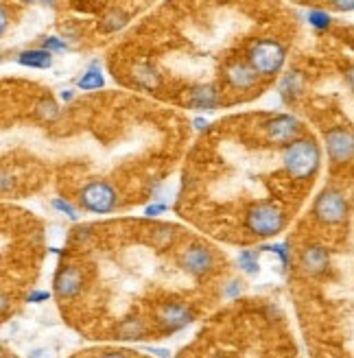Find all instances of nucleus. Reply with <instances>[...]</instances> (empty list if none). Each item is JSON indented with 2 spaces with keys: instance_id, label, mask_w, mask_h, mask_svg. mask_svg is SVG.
Masks as SVG:
<instances>
[{
  "instance_id": "nucleus-2",
  "label": "nucleus",
  "mask_w": 354,
  "mask_h": 358,
  "mask_svg": "<svg viewBox=\"0 0 354 358\" xmlns=\"http://www.w3.org/2000/svg\"><path fill=\"white\" fill-rule=\"evenodd\" d=\"M285 62H287V48L274 38L254 40L250 48H247V64L256 70L258 77L278 75Z\"/></svg>"
},
{
  "instance_id": "nucleus-29",
  "label": "nucleus",
  "mask_w": 354,
  "mask_h": 358,
  "mask_svg": "<svg viewBox=\"0 0 354 358\" xmlns=\"http://www.w3.org/2000/svg\"><path fill=\"white\" fill-rule=\"evenodd\" d=\"M50 299V293L48 291H42V289H35L27 295V301L29 303H42V301H48Z\"/></svg>"
},
{
  "instance_id": "nucleus-8",
  "label": "nucleus",
  "mask_w": 354,
  "mask_h": 358,
  "mask_svg": "<svg viewBox=\"0 0 354 358\" xmlns=\"http://www.w3.org/2000/svg\"><path fill=\"white\" fill-rule=\"evenodd\" d=\"M194 321V313L184 301H167L155 310V324L164 334L180 332Z\"/></svg>"
},
{
  "instance_id": "nucleus-16",
  "label": "nucleus",
  "mask_w": 354,
  "mask_h": 358,
  "mask_svg": "<svg viewBox=\"0 0 354 358\" xmlns=\"http://www.w3.org/2000/svg\"><path fill=\"white\" fill-rule=\"evenodd\" d=\"M15 59H17V64H22L27 68L48 70L52 66V52L46 48H29V50H22Z\"/></svg>"
},
{
  "instance_id": "nucleus-13",
  "label": "nucleus",
  "mask_w": 354,
  "mask_h": 358,
  "mask_svg": "<svg viewBox=\"0 0 354 358\" xmlns=\"http://www.w3.org/2000/svg\"><path fill=\"white\" fill-rule=\"evenodd\" d=\"M147 332H149L147 321L136 315L120 319L116 324V338H120V341H140V338L147 336Z\"/></svg>"
},
{
  "instance_id": "nucleus-10",
  "label": "nucleus",
  "mask_w": 354,
  "mask_h": 358,
  "mask_svg": "<svg viewBox=\"0 0 354 358\" xmlns=\"http://www.w3.org/2000/svg\"><path fill=\"white\" fill-rule=\"evenodd\" d=\"M264 131H267V138L271 142H278V145H289L291 140L299 138L302 122H299L293 114H278L271 120L264 122Z\"/></svg>"
},
{
  "instance_id": "nucleus-19",
  "label": "nucleus",
  "mask_w": 354,
  "mask_h": 358,
  "mask_svg": "<svg viewBox=\"0 0 354 358\" xmlns=\"http://www.w3.org/2000/svg\"><path fill=\"white\" fill-rule=\"evenodd\" d=\"M127 22H129V15L125 11H122V9H110L108 13L103 15L101 27H103L105 33H114V31H120Z\"/></svg>"
},
{
  "instance_id": "nucleus-22",
  "label": "nucleus",
  "mask_w": 354,
  "mask_h": 358,
  "mask_svg": "<svg viewBox=\"0 0 354 358\" xmlns=\"http://www.w3.org/2000/svg\"><path fill=\"white\" fill-rule=\"evenodd\" d=\"M306 20L317 31H328L332 27V15L328 11H324V9H311L306 13Z\"/></svg>"
},
{
  "instance_id": "nucleus-24",
  "label": "nucleus",
  "mask_w": 354,
  "mask_h": 358,
  "mask_svg": "<svg viewBox=\"0 0 354 358\" xmlns=\"http://www.w3.org/2000/svg\"><path fill=\"white\" fill-rule=\"evenodd\" d=\"M50 206L55 208L57 212H62L64 217H68L70 221H79V212H77V208L70 203V201H66V199H59V196H55V199L50 201Z\"/></svg>"
},
{
  "instance_id": "nucleus-30",
  "label": "nucleus",
  "mask_w": 354,
  "mask_h": 358,
  "mask_svg": "<svg viewBox=\"0 0 354 358\" xmlns=\"http://www.w3.org/2000/svg\"><path fill=\"white\" fill-rule=\"evenodd\" d=\"M167 212V203H162V201H157V203H151V206H147L145 208V214L149 219H153V217H160V214H164Z\"/></svg>"
},
{
  "instance_id": "nucleus-31",
  "label": "nucleus",
  "mask_w": 354,
  "mask_h": 358,
  "mask_svg": "<svg viewBox=\"0 0 354 358\" xmlns=\"http://www.w3.org/2000/svg\"><path fill=\"white\" fill-rule=\"evenodd\" d=\"M7 27H9V9L7 5L0 7V33H7Z\"/></svg>"
},
{
  "instance_id": "nucleus-32",
  "label": "nucleus",
  "mask_w": 354,
  "mask_h": 358,
  "mask_svg": "<svg viewBox=\"0 0 354 358\" xmlns=\"http://www.w3.org/2000/svg\"><path fill=\"white\" fill-rule=\"evenodd\" d=\"M29 358H52V352L48 348H35L29 352Z\"/></svg>"
},
{
  "instance_id": "nucleus-25",
  "label": "nucleus",
  "mask_w": 354,
  "mask_h": 358,
  "mask_svg": "<svg viewBox=\"0 0 354 358\" xmlns=\"http://www.w3.org/2000/svg\"><path fill=\"white\" fill-rule=\"evenodd\" d=\"M153 241H155V245H160V247L169 245V243L173 241V229L167 227V225L155 227V229H153Z\"/></svg>"
},
{
  "instance_id": "nucleus-21",
  "label": "nucleus",
  "mask_w": 354,
  "mask_h": 358,
  "mask_svg": "<svg viewBox=\"0 0 354 358\" xmlns=\"http://www.w3.org/2000/svg\"><path fill=\"white\" fill-rule=\"evenodd\" d=\"M35 114H38V118L44 120V122H52V120H57L62 116V110H59L57 101L42 99L38 105H35Z\"/></svg>"
},
{
  "instance_id": "nucleus-36",
  "label": "nucleus",
  "mask_w": 354,
  "mask_h": 358,
  "mask_svg": "<svg viewBox=\"0 0 354 358\" xmlns=\"http://www.w3.org/2000/svg\"><path fill=\"white\" fill-rule=\"evenodd\" d=\"M101 358H132L127 352H105Z\"/></svg>"
},
{
  "instance_id": "nucleus-4",
  "label": "nucleus",
  "mask_w": 354,
  "mask_h": 358,
  "mask_svg": "<svg viewBox=\"0 0 354 358\" xmlns=\"http://www.w3.org/2000/svg\"><path fill=\"white\" fill-rule=\"evenodd\" d=\"M311 212H313V219L317 223L334 227V225L346 223L348 212H350V203H348L346 194L339 188L326 186L324 190H320V194L315 196Z\"/></svg>"
},
{
  "instance_id": "nucleus-34",
  "label": "nucleus",
  "mask_w": 354,
  "mask_h": 358,
  "mask_svg": "<svg viewBox=\"0 0 354 358\" xmlns=\"http://www.w3.org/2000/svg\"><path fill=\"white\" fill-rule=\"evenodd\" d=\"M59 99L64 101V103H70V101H73L75 99V90H62V94H59Z\"/></svg>"
},
{
  "instance_id": "nucleus-28",
  "label": "nucleus",
  "mask_w": 354,
  "mask_h": 358,
  "mask_svg": "<svg viewBox=\"0 0 354 358\" xmlns=\"http://www.w3.org/2000/svg\"><path fill=\"white\" fill-rule=\"evenodd\" d=\"M328 3L334 11H344V13L354 11V0H328Z\"/></svg>"
},
{
  "instance_id": "nucleus-39",
  "label": "nucleus",
  "mask_w": 354,
  "mask_h": 358,
  "mask_svg": "<svg viewBox=\"0 0 354 358\" xmlns=\"http://www.w3.org/2000/svg\"><path fill=\"white\" fill-rule=\"evenodd\" d=\"M192 124L201 131V129H206V127H208V120H206V118H194V120H192Z\"/></svg>"
},
{
  "instance_id": "nucleus-5",
  "label": "nucleus",
  "mask_w": 354,
  "mask_h": 358,
  "mask_svg": "<svg viewBox=\"0 0 354 358\" xmlns=\"http://www.w3.org/2000/svg\"><path fill=\"white\" fill-rule=\"evenodd\" d=\"M79 203L85 212L110 214L118 206V192L105 179H92L79 190Z\"/></svg>"
},
{
  "instance_id": "nucleus-41",
  "label": "nucleus",
  "mask_w": 354,
  "mask_h": 358,
  "mask_svg": "<svg viewBox=\"0 0 354 358\" xmlns=\"http://www.w3.org/2000/svg\"><path fill=\"white\" fill-rule=\"evenodd\" d=\"M20 3H24V5H31V3H35V0H20Z\"/></svg>"
},
{
  "instance_id": "nucleus-37",
  "label": "nucleus",
  "mask_w": 354,
  "mask_h": 358,
  "mask_svg": "<svg viewBox=\"0 0 354 358\" xmlns=\"http://www.w3.org/2000/svg\"><path fill=\"white\" fill-rule=\"evenodd\" d=\"M7 310H9V295L3 293V297H0V313L7 315Z\"/></svg>"
},
{
  "instance_id": "nucleus-38",
  "label": "nucleus",
  "mask_w": 354,
  "mask_h": 358,
  "mask_svg": "<svg viewBox=\"0 0 354 358\" xmlns=\"http://www.w3.org/2000/svg\"><path fill=\"white\" fill-rule=\"evenodd\" d=\"M346 81H348V85H350V90L354 92V64L348 68V73H346Z\"/></svg>"
},
{
  "instance_id": "nucleus-40",
  "label": "nucleus",
  "mask_w": 354,
  "mask_h": 358,
  "mask_svg": "<svg viewBox=\"0 0 354 358\" xmlns=\"http://www.w3.org/2000/svg\"><path fill=\"white\" fill-rule=\"evenodd\" d=\"M42 3H44V5H48V7H52V5L57 3V0H42Z\"/></svg>"
},
{
  "instance_id": "nucleus-11",
  "label": "nucleus",
  "mask_w": 354,
  "mask_h": 358,
  "mask_svg": "<svg viewBox=\"0 0 354 358\" xmlns=\"http://www.w3.org/2000/svg\"><path fill=\"white\" fill-rule=\"evenodd\" d=\"M330 266V252L324 245H306L299 254V268L306 275H324Z\"/></svg>"
},
{
  "instance_id": "nucleus-35",
  "label": "nucleus",
  "mask_w": 354,
  "mask_h": 358,
  "mask_svg": "<svg viewBox=\"0 0 354 358\" xmlns=\"http://www.w3.org/2000/svg\"><path fill=\"white\" fill-rule=\"evenodd\" d=\"M9 184H11V177L7 171H3V182H0V190L3 192H9Z\"/></svg>"
},
{
  "instance_id": "nucleus-42",
  "label": "nucleus",
  "mask_w": 354,
  "mask_h": 358,
  "mask_svg": "<svg viewBox=\"0 0 354 358\" xmlns=\"http://www.w3.org/2000/svg\"><path fill=\"white\" fill-rule=\"evenodd\" d=\"M3 358H17V356H11V354H3Z\"/></svg>"
},
{
  "instance_id": "nucleus-6",
  "label": "nucleus",
  "mask_w": 354,
  "mask_h": 358,
  "mask_svg": "<svg viewBox=\"0 0 354 358\" xmlns=\"http://www.w3.org/2000/svg\"><path fill=\"white\" fill-rule=\"evenodd\" d=\"M326 155L332 166H346L354 162V129L337 124L324 134Z\"/></svg>"
},
{
  "instance_id": "nucleus-20",
  "label": "nucleus",
  "mask_w": 354,
  "mask_h": 358,
  "mask_svg": "<svg viewBox=\"0 0 354 358\" xmlns=\"http://www.w3.org/2000/svg\"><path fill=\"white\" fill-rule=\"evenodd\" d=\"M239 268L245 275H258L260 266H258V249H243L236 256Z\"/></svg>"
},
{
  "instance_id": "nucleus-33",
  "label": "nucleus",
  "mask_w": 354,
  "mask_h": 358,
  "mask_svg": "<svg viewBox=\"0 0 354 358\" xmlns=\"http://www.w3.org/2000/svg\"><path fill=\"white\" fill-rule=\"evenodd\" d=\"M145 350H147L149 354H155L157 358H171V352L164 350V348H151V345H149V348H145Z\"/></svg>"
},
{
  "instance_id": "nucleus-7",
  "label": "nucleus",
  "mask_w": 354,
  "mask_h": 358,
  "mask_svg": "<svg viewBox=\"0 0 354 358\" xmlns=\"http://www.w3.org/2000/svg\"><path fill=\"white\" fill-rule=\"evenodd\" d=\"M180 264L182 268L192 275V278H206L210 275L212 271H215V266H217V258H215V252L204 245V243H190L182 256H180Z\"/></svg>"
},
{
  "instance_id": "nucleus-15",
  "label": "nucleus",
  "mask_w": 354,
  "mask_h": 358,
  "mask_svg": "<svg viewBox=\"0 0 354 358\" xmlns=\"http://www.w3.org/2000/svg\"><path fill=\"white\" fill-rule=\"evenodd\" d=\"M278 92L282 96V101L285 103H295L299 96H302L304 92V79L299 73H287L285 77H282L280 81V87H278Z\"/></svg>"
},
{
  "instance_id": "nucleus-17",
  "label": "nucleus",
  "mask_w": 354,
  "mask_h": 358,
  "mask_svg": "<svg viewBox=\"0 0 354 358\" xmlns=\"http://www.w3.org/2000/svg\"><path fill=\"white\" fill-rule=\"evenodd\" d=\"M103 85H105V79H103L99 62H92L90 68H87L85 73L77 79V87L83 90V92H90V90H99Z\"/></svg>"
},
{
  "instance_id": "nucleus-23",
  "label": "nucleus",
  "mask_w": 354,
  "mask_h": 358,
  "mask_svg": "<svg viewBox=\"0 0 354 358\" xmlns=\"http://www.w3.org/2000/svg\"><path fill=\"white\" fill-rule=\"evenodd\" d=\"M262 252H274L278 258H280V262H282V266H289L291 264V249H289V245L287 243H274V245H262L260 247Z\"/></svg>"
},
{
  "instance_id": "nucleus-18",
  "label": "nucleus",
  "mask_w": 354,
  "mask_h": 358,
  "mask_svg": "<svg viewBox=\"0 0 354 358\" xmlns=\"http://www.w3.org/2000/svg\"><path fill=\"white\" fill-rule=\"evenodd\" d=\"M134 81L140 87H147V90H153V87L160 85V77H157V73H155V70L149 64L136 66V70H134Z\"/></svg>"
},
{
  "instance_id": "nucleus-26",
  "label": "nucleus",
  "mask_w": 354,
  "mask_h": 358,
  "mask_svg": "<svg viewBox=\"0 0 354 358\" xmlns=\"http://www.w3.org/2000/svg\"><path fill=\"white\" fill-rule=\"evenodd\" d=\"M42 48H46L50 52H64V50H68V44L64 40L55 38V35H48V38L42 42Z\"/></svg>"
},
{
  "instance_id": "nucleus-14",
  "label": "nucleus",
  "mask_w": 354,
  "mask_h": 358,
  "mask_svg": "<svg viewBox=\"0 0 354 358\" xmlns=\"http://www.w3.org/2000/svg\"><path fill=\"white\" fill-rule=\"evenodd\" d=\"M188 105L194 110H215L219 105V92L215 85H197L190 90Z\"/></svg>"
},
{
  "instance_id": "nucleus-12",
  "label": "nucleus",
  "mask_w": 354,
  "mask_h": 358,
  "mask_svg": "<svg viewBox=\"0 0 354 358\" xmlns=\"http://www.w3.org/2000/svg\"><path fill=\"white\" fill-rule=\"evenodd\" d=\"M225 79H227L229 85L236 87V90H252L256 85V81H258V73L247 62L245 64L236 62L232 66H227Z\"/></svg>"
},
{
  "instance_id": "nucleus-3",
  "label": "nucleus",
  "mask_w": 354,
  "mask_h": 358,
  "mask_svg": "<svg viewBox=\"0 0 354 358\" xmlns=\"http://www.w3.org/2000/svg\"><path fill=\"white\" fill-rule=\"evenodd\" d=\"M245 225L258 238H274L287 225V214L276 201H258L245 214Z\"/></svg>"
},
{
  "instance_id": "nucleus-9",
  "label": "nucleus",
  "mask_w": 354,
  "mask_h": 358,
  "mask_svg": "<svg viewBox=\"0 0 354 358\" xmlns=\"http://www.w3.org/2000/svg\"><path fill=\"white\" fill-rule=\"evenodd\" d=\"M52 291L59 299H75L83 291V273L77 264H64L52 280Z\"/></svg>"
},
{
  "instance_id": "nucleus-1",
  "label": "nucleus",
  "mask_w": 354,
  "mask_h": 358,
  "mask_svg": "<svg viewBox=\"0 0 354 358\" xmlns=\"http://www.w3.org/2000/svg\"><path fill=\"white\" fill-rule=\"evenodd\" d=\"M282 166L293 182H309L322 166V147L315 138H295L282 147Z\"/></svg>"
},
{
  "instance_id": "nucleus-27",
  "label": "nucleus",
  "mask_w": 354,
  "mask_h": 358,
  "mask_svg": "<svg viewBox=\"0 0 354 358\" xmlns=\"http://www.w3.org/2000/svg\"><path fill=\"white\" fill-rule=\"evenodd\" d=\"M241 293H243V282L241 280H229L225 284V289H223V297H227V299H236Z\"/></svg>"
}]
</instances>
